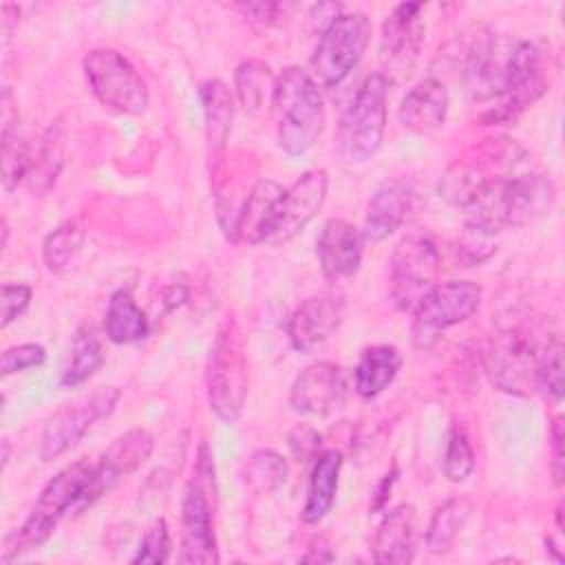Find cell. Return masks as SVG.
Wrapping results in <instances>:
<instances>
[{
  "instance_id": "obj_1",
  "label": "cell",
  "mask_w": 565,
  "mask_h": 565,
  "mask_svg": "<svg viewBox=\"0 0 565 565\" xmlns=\"http://www.w3.org/2000/svg\"><path fill=\"white\" fill-rule=\"evenodd\" d=\"M95 477V463L79 459L62 468L40 492L24 523L4 541L2 563L40 547L55 530L60 519L73 505H88V492Z\"/></svg>"
},
{
  "instance_id": "obj_2",
  "label": "cell",
  "mask_w": 565,
  "mask_h": 565,
  "mask_svg": "<svg viewBox=\"0 0 565 565\" xmlns=\"http://www.w3.org/2000/svg\"><path fill=\"white\" fill-rule=\"evenodd\" d=\"M271 110L276 115L278 146L287 154H302L324 130V102L313 77L298 68H285L274 84Z\"/></svg>"
},
{
  "instance_id": "obj_3",
  "label": "cell",
  "mask_w": 565,
  "mask_h": 565,
  "mask_svg": "<svg viewBox=\"0 0 565 565\" xmlns=\"http://www.w3.org/2000/svg\"><path fill=\"white\" fill-rule=\"evenodd\" d=\"M205 386L216 417L225 422L241 417L247 397V355L243 333L230 316L216 329L205 364Z\"/></svg>"
},
{
  "instance_id": "obj_4",
  "label": "cell",
  "mask_w": 565,
  "mask_h": 565,
  "mask_svg": "<svg viewBox=\"0 0 565 565\" xmlns=\"http://www.w3.org/2000/svg\"><path fill=\"white\" fill-rule=\"evenodd\" d=\"M386 97L388 79L382 73H371L344 110L338 143L351 163H364L380 150L386 128Z\"/></svg>"
},
{
  "instance_id": "obj_5",
  "label": "cell",
  "mask_w": 565,
  "mask_h": 565,
  "mask_svg": "<svg viewBox=\"0 0 565 565\" xmlns=\"http://www.w3.org/2000/svg\"><path fill=\"white\" fill-rule=\"evenodd\" d=\"M371 35V22L364 13H340L324 26L313 57L311 77L318 86H338L360 62Z\"/></svg>"
},
{
  "instance_id": "obj_6",
  "label": "cell",
  "mask_w": 565,
  "mask_h": 565,
  "mask_svg": "<svg viewBox=\"0 0 565 565\" xmlns=\"http://www.w3.org/2000/svg\"><path fill=\"white\" fill-rule=\"evenodd\" d=\"M481 305V287L472 280L433 285L413 309V344L430 349L446 329L468 320Z\"/></svg>"
},
{
  "instance_id": "obj_7",
  "label": "cell",
  "mask_w": 565,
  "mask_h": 565,
  "mask_svg": "<svg viewBox=\"0 0 565 565\" xmlns=\"http://www.w3.org/2000/svg\"><path fill=\"white\" fill-rule=\"evenodd\" d=\"M84 75L95 97L124 115H141L150 104V93L135 66L115 49H93L86 53Z\"/></svg>"
},
{
  "instance_id": "obj_8",
  "label": "cell",
  "mask_w": 565,
  "mask_h": 565,
  "mask_svg": "<svg viewBox=\"0 0 565 565\" xmlns=\"http://www.w3.org/2000/svg\"><path fill=\"white\" fill-rule=\"evenodd\" d=\"M439 252L424 230L404 234L391 256V296L399 309H415L426 291L437 285Z\"/></svg>"
},
{
  "instance_id": "obj_9",
  "label": "cell",
  "mask_w": 565,
  "mask_h": 565,
  "mask_svg": "<svg viewBox=\"0 0 565 565\" xmlns=\"http://www.w3.org/2000/svg\"><path fill=\"white\" fill-rule=\"evenodd\" d=\"M541 344L523 327H505L492 335L486 366L492 382L512 395H530L536 391V366Z\"/></svg>"
},
{
  "instance_id": "obj_10",
  "label": "cell",
  "mask_w": 565,
  "mask_h": 565,
  "mask_svg": "<svg viewBox=\"0 0 565 565\" xmlns=\"http://www.w3.org/2000/svg\"><path fill=\"white\" fill-rule=\"evenodd\" d=\"M119 399V388L97 386L93 393L82 395L60 406L44 424L42 459L53 461L68 452L77 441L104 417H108Z\"/></svg>"
},
{
  "instance_id": "obj_11",
  "label": "cell",
  "mask_w": 565,
  "mask_h": 565,
  "mask_svg": "<svg viewBox=\"0 0 565 565\" xmlns=\"http://www.w3.org/2000/svg\"><path fill=\"white\" fill-rule=\"evenodd\" d=\"M424 4L419 2H402L397 4L382 24L380 38V62L386 71V79L406 77L417 60V53L424 42V24L422 13Z\"/></svg>"
},
{
  "instance_id": "obj_12",
  "label": "cell",
  "mask_w": 565,
  "mask_h": 565,
  "mask_svg": "<svg viewBox=\"0 0 565 565\" xmlns=\"http://www.w3.org/2000/svg\"><path fill=\"white\" fill-rule=\"evenodd\" d=\"M344 300L340 291H322L305 298L291 313L287 324L289 342L300 353L318 351L340 327Z\"/></svg>"
},
{
  "instance_id": "obj_13",
  "label": "cell",
  "mask_w": 565,
  "mask_h": 565,
  "mask_svg": "<svg viewBox=\"0 0 565 565\" xmlns=\"http://www.w3.org/2000/svg\"><path fill=\"white\" fill-rule=\"evenodd\" d=\"M324 199L327 172L307 170L282 192L267 243H285L294 238L318 214Z\"/></svg>"
},
{
  "instance_id": "obj_14",
  "label": "cell",
  "mask_w": 565,
  "mask_h": 565,
  "mask_svg": "<svg viewBox=\"0 0 565 565\" xmlns=\"http://www.w3.org/2000/svg\"><path fill=\"white\" fill-rule=\"evenodd\" d=\"M510 46L512 40H501L490 33L477 38L468 53L463 71V82L472 99L483 102L492 97H503Z\"/></svg>"
},
{
  "instance_id": "obj_15",
  "label": "cell",
  "mask_w": 565,
  "mask_h": 565,
  "mask_svg": "<svg viewBox=\"0 0 565 565\" xmlns=\"http://www.w3.org/2000/svg\"><path fill=\"white\" fill-rule=\"evenodd\" d=\"M154 448V439L146 428H132L119 435L95 463V477L90 483L88 501L102 497L119 477H126L141 468Z\"/></svg>"
},
{
  "instance_id": "obj_16",
  "label": "cell",
  "mask_w": 565,
  "mask_h": 565,
  "mask_svg": "<svg viewBox=\"0 0 565 565\" xmlns=\"http://www.w3.org/2000/svg\"><path fill=\"white\" fill-rule=\"evenodd\" d=\"M347 393L344 373L333 362H316L298 373L291 384L289 402L294 411L324 415L335 408Z\"/></svg>"
},
{
  "instance_id": "obj_17",
  "label": "cell",
  "mask_w": 565,
  "mask_h": 565,
  "mask_svg": "<svg viewBox=\"0 0 565 565\" xmlns=\"http://www.w3.org/2000/svg\"><path fill=\"white\" fill-rule=\"evenodd\" d=\"M183 541H181V563H218L216 539L212 530V514L205 499L201 479L188 486L183 497Z\"/></svg>"
},
{
  "instance_id": "obj_18",
  "label": "cell",
  "mask_w": 565,
  "mask_h": 565,
  "mask_svg": "<svg viewBox=\"0 0 565 565\" xmlns=\"http://www.w3.org/2000/svg\"><path fill=\"white\" fill-rule=\"evenodd\" d=\"M316 254L327 280L353 276L362 260V232L349 221L331 218L320 230Z\"/></svg>"
},
{
  "instance_id": "obj_19",
  "label": "cell",
  "mask_w": 565,
  "mask_h": 565,
  "mask_svg": "<svg viewBox=\"0 0 565 565\" xmlns=\"http://www.w3.org/2000/svg\"><path fill=\"white\" fill-rule=\"evenodd\" d=\"M413 196V185L406 179H393L380 185L366 205L364 236L375 243L391 236L404 223Z\"/></svg>"
},
{
  "instance_id": "obj_20",
  "label": "cell",
  "mask_w": 565,
  "mask_h": 565,
  "mask_svg": "<svg viewBox=\"0 0 565 565\" xmlns=\"http://www.w3.org/2000/svg\"><path fill=\"white\" fill-rule=\"evenodd\" d=\"M415 545H417L415 508L408 503H402L393 508L380 523L373 541V561L406 565L415 558Z\"/></svg>"
},
{
  "instance_id": "obj_21",
  "label": "cell",
  "mask_w": 565,
  "mask_h": 565,
  "mask_svg": "<svg viewBox=\"0 0 565 565\" xmlns=\"http://www.w3.org/2000/svg\"><path fill=\"white\" fill-rule=\"evenodd\" d=\"M64 143H66V130L62 119H55L46 126V130L31 141V157H29V170L24 177V183L31 194L42 196L46 194L64 166Z\"/></svg>"
},
{
  "instance_id": "obj_22",
  "label": "cell",
  "mask_w": 565,
  "mask_h": 565,
  "mask_svg": "<svg viewBox=\"0 0 565 565\" xmlns=\"http://www.w3.org/2000/svg\"><path fill=\"white\" fill-rule=\"evenodd\" d=\"M282 192L285 188L271 179L256 181L241 205L234 241L241 238L247 243H267Z\"/></svg>"
},
{
  "instance_id": "obj_23",
  "label": "cell",
  "mask_w": 565,
  "mask_h": 565,
  "mask_svg": "<svg viewBox=\"0 0 565 565\" xmlns=\"http://www.w3.org/2000/svg\"><path fill=\"white\" fill-rule=\"evenodd\" d=\"M448 90L439 79H422L402 99L397 117L415 132H433L446 121Z\"/></svg>"
},
{
  "instance_id": "obj_24",
  "label": "cell",
  "mask_w": 565,
  "mask_h": 565,
  "mask_svg": "<svg viewBox=\"0 0 565 565\" xmlns=\"http://www.w3.org/2000/svg\"><path fill=\"white\" fill-rule=\"evenodd\" d=\"M342 461L344 459H342L340 450H324L316 457L313 468H311V477H309L307 499H305V505H302V521L305 523H318L331 510L335 492H338Z\"/></svg>"
},
{
  "instance_id": "obj_25",
  "label": "cell",
  "mask_w": 565,
  "mask_h": 565,
  "mask_svg": "<svg viewBox=\"0 0 565 565\" xmlns=\"http://www.w3.org/2000/svg\"><path fill=\"white\" fill-rule=\"evenodd\" d=\"M203 115H205V137L212 157L218 161V157L225 152V143L232 130L234 121V99L230 88L221 79H207L199 88Z\"/></svg>"
},
{
  "instance_id": "obj_26",
  "label": "cell",
  "mask_w": 565,
  "mask_h": 565,
  "mask_svg": "<svg viewBox=\"0 0 565 565\" xmlns=\"http://www.w3.org/2000/svg\"><path fill=\"white\" fill-rule=\"evenodd\" d=\"M11 90L2 93V185L13 192L24 181L31 157V141L18 130V113H13Z\"/></svg>"
},
{
  "instance_id": "obj_27",
  "label": "cell",
  "mask_w": 565,
  "mask_h": 565,
  "mask_svg": "<svg viewBox=\"0 0 565 565\" xmlns=\"http://www.w3.org/2000/svg\"><path fill=\"white\" fill-rule=\"evenodd\" d=\"M402 353L388 344L366 347L355 364V391L362 397H377L397 377Z\"/></svg>"
},
{
  "instance_id": "obj_28",
  "label": "cell",
  "mask_w": 565,
  "mask_h": 565,
  "mask_svg": "<svg viewBox=\"0 0 565 565\" xmlns=\"http://www.w3.org/2000/svg\"><path fill=\"white\" fill-rule=\"evenodd\" d=\"M104 329H106L108 340H113L115 344H130V342L143 340L148 335L150 322H148L146 313L141 311V307L130 296V291L119 289L108 300Z\"/></svg>"
},
{
  "instance_id": "obj_29",
  "label": "cell",
  "mask_w": 565,
  "mask_h": 565,
  "mask_svg": "<svg viewBox=\"0 0 565 565\" xmlns=\"http://www.w3.org/2000/svg\"><path fill=\"white\" fill-rule=\"evenodd\" d=\"M102 364H104V349H102L99 338L95 335L93 329L82 327L73 335L66 362L62 366L60 384L71 386V388L79 386L82 382L93 377Z\"/></svg>"
},
{
  "instance_id": "obj_30",
  "label": "cell",
  "mask_w": 565,
  "mask_h": 565,
  "mask_svg": "<svg viewBox=\"0 0 565 565\" xmlns=\"http://www.w3.org/2000/svg\"><path fill=\"white\" fill-rule=\"evenodd\" d=\"M472 512V503L466 497H452L446 503H441L426 530L424 543L430 554H444L452 547L455 539L459 536L461 527L466 525L468 516Z\"/></svg>"
},
{
  "instance_id": "obj_31",
  "label": "cell",
  "mask_w": 565,
  "mask_h": 565,
  "mask_svg": "<svg viewBox=\"0 0 565 565\" xmlns=\"http://www.w3.org/2000/svg\"><path fill=\"white\" fill-rule=\"evenodd\" d=\"M234 84L241 106L247 113H258L267 99L274 95L276 77L271 75L269 66L260 60H245L234 71Z\"/></svg>"
},
{
  "instance_id": "obj_32",
  "label": "cell",
  "mask_w": 565,
  "mask_h": 565,
  "mask_svg": "<svg viewBox=\"0 0 565 565\" xmlns=\"http://www.w3.org/2000/svg\"><path fill=\"white\" fill-rule=\"evenodd\" d=\"M84 245V230L68 221L62 223L60 227H55L42 245V256H44V265L49 271H62L64 267H68L73 263V258L79 254Z\"/></svg>"
},
{
  "instance_id": "obj_33",
  "label": "cell",
  "mask_w": 565,
  "mask_h": 565,
  "mask_svg": "<svg viewBox=\"0 0 565 565\" xmlns=\"http://www.w3.org/2000/svg\"><path fill=\"white\" fill-rule=\"evenodd\" d=\"M245 479H247V486L256 494H269L285 483L287 461L278 452L260 448V450L252 452V457L247 461Z\"/></svg>"
},
{
  "instance_id": "obj_34",
  "label": "cell",
  "mask_w": 565,
  "mask_h": 565,
  "mask_svg": "<svg viewBox=\"0 0 565 565\" xmlns=\"http://www.w3.org/2000/svg\"><path fill=\"white\" fill-rule=\"evenodd\" d=\"M536 391L550 395L552 399L563 397V342L556 333L541 349L536 366Z\"/></svg>"
},
{
  "instance_id": "obj_35",
  "label": "cell",
  "mask_w": 565,
  "mask_h": 565,
  "mask_svg": "<svg viewBox=\"0 0 565 565\" xmlns=\"http://www.w3.org/2000/svg\"><path fill=\"white\" fill-rule=\"evenodd\" d=\"M475 470V452L470 446V439L461 426H452L448 441H446V452H444V475L452 481H466Z\"/></svg>"
},
{
  "instance_id": "obj_36",
  "label": "cell",
  "mask_w": 565,
  "mask_h": 565,
  "mask_svg": "<svg viewBox=\"0 0 565 565\" xmlns=\"http://www.w3.org/2000/svg\"><path fill=\"white\" fill-rule=\"evenodd\" d=\"M170 554V534L163 519H157L148 525L132 563H166Z\"/></svg>"
},
{
  "instance_id": "obj_37",
  "label": "cell",
  "mask_w": 565,
  "mask_h": 565,
  "mask_svg": "<svg viewBox=\"0 0 565 565\" xmlns=\"http://www.w3.org/2000/svg\"><path fill=\"white\" fill-rule=\"evenodd\" d=\"M44 360H46V351H44L42 344H35V342L15 344V347H9V349L2 353L0 373L7 377V375H11V373L40 366V364H44Z\"/></svg>"
},
{
  "instance_id": "obj_38",
  "label": "cell",
  "mask_w": 565,
  "mask_h": 565,
  "mask_svg": "<svg viewBox=\"0 0 565 565\" xmlns=\"http://www.w3.org/2000/svg\"><path fill=\"white\" fill-rule=\"evenodd\" d=\"M492 252H494L492 236L481 232V230H475V227L466 225V230H463V234L459 238V245H457V256L466 265H477V263L486 260Z\"/></svg>"
},
{
  "instance_id": "obj_39",
  "label": "cell",
  "mask_w": 565,
  "mask_h": 565,
  "mask_svg": "<svg viewBox=\"0 0 565 565\" xmlns=\"http://www.w3.org/2000/svg\"><path fill=\"white\" fill-rule=\"evenodd\" d=\"M31 302V287L29 285H2L0 294V327H9L18 320Z\"/></svg>"
},
{
  "instance_id": "obj_40",
  "label": "cell",
  "mask_w": 565,
  "mask_h": 565,
  "mask_svg": "<svg viewBox=\"0 0 565 565\" xmlns=\"http://www.w3.org/2000/svg\"><path fill=\"white\" fill-rule=\"evenodd\" d=\"M318 446H320V435L311 426H296L289 433V448L298 461L316 457Z\"/></svg>"
},
{
  "instance_id": "obj_41",
  "label": "cell",
  "mask_w": 565,
  "mask_h": 565,
  "mask_svg": "<svg viewBox=\"0 0 565 565\" xmlns=\"http://www.w3.org/2000/svg\"><path fill=\"white\" fill-rule=\"evenodd\" d=\"M550 437H552V475H554V481L561 486L563 483V463H565V459H563V437L565 435H563V417L561 415L554 419Z\"/></svg>"
},
{
  "instance_id": "obj_42",
  "label": "cell",
  "mask_w": 565,
  "mask_h": 565,
  "mask_svg": "<svg viewBox=\"0 0 565 565\" xmlns=\"http://www.w3.org/2000/svg\"><path fill=\"white\" fill-rule=\"evenodd\" d=\"M245 15H249V20L254 22H260V24H271L276 13L280 11V4H265V2H258V4H241L238 7Z\"/></svg>"
},
{
  "instance_id": "obj_43",
  "label": "cell",
  "mask_w": 565,
  "mask_h": 565,
  "mask_svg": "<svg viewBox=\"0 0 565 565\" xmlns=\"http://www.w3.org/2000/svg\"><path fill=\"white\" fill-rule=\"evenodd\" d=\"M20 9L15 4H2L0 7V22H2V42L7 44L13 35V26L18 24Z\"/></svg>"
},
{
  "instance_id": "obj_44",
  "label": "cell",
  "mask_w": 565,
  "mask_h": 565,
  "mask_svg": "<svg viewBox=\"0 0 565 565\" xmlns=\"http://www.w3.org/2000/svg\"><path fill=\"white\" fill-rule=\"evenodd\" d=\"M302 561H309V563H331L333 561V554L331 550L320 541V545H311L309 552L302 556Z\"/></svg>"
},
{
  "instance_id": "obj_45",
  "label": "cell",
  "mask_w": 565,
  "mask_h": 565,
  "mask_svg": "<svg viewBox=\"0 0 565 565\" xmlns=\"http://www.w3.org/2000/svg\"><path fill=\"white\" fill-rule=\"evenodd\" d=\"M395 475H397L395 468L384 475V479H382V483H380V488H377V497H375L373 510H380V508L384 505V501H386V497H388V492H391V486H393V481H395Z\"/></svg>"
},
{
  "instance_id": "obj_46",
  "label": "cell",
  "mask_w": 565,
  "mask_h": 565,
  "mask_svg": "<svg viewBox=\"0 0 565 565\" xmlns=\"http://www.w3.org/2000/svg\"><path fill=\"white\" fill-rule=\"evenodd\" d=\"M185 296H188V289H185V287H181V285L170 287V289L166 291V296H163V300H166V309L170 311V309L179 307V305L185 300Z\"/></svg>"
},
{
  "instance_id": "obj_47",
  "label": "cell",
  "mask_w": 565,
  "mask_h": 565,
  "mask_svg": "<svg viewBox=\"0 0 565 565\" xmlns=\"http://www.w3.org/2000/svg\"><path fill=\"white\" fill-rule=\"evenodd\" d=\"M9 461V439H2V463L7 466Z\"/></svg>"
},
{
  "instance_id": "obj_48",
  "label": "cell",
  "mask_w": 565,
  "mask_h": 565,
  "mask_svg": "<svg viewBox=\"0 0 565 565\" xmlns=\"http://www.w3.org/2000/svg\"><path fill=\"white\" fill-rule=\"evenodd\" d=\"M7 238H9V227H7V218H2V247H7Z\"/></svg>"
}]
</instances>
